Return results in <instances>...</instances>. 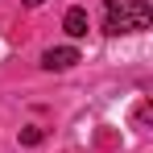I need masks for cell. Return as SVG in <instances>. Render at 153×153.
Listing matches in <instances>:
<instances>
[{
	"instance_id": "cell-5",
	"label": "cell",
	"mask_w": 153,
	"mask_h": 153,
	"mask_svg": "<svg viewBox=\"0 0 153 153\" xmlns=\"http://www.w3.org/2000/svg\"><path fill=\"white\" fill-rule=\"evenodd\" d=\"M25 4H29V8H37V4H46V0H25Z\"/></svg>"
},
{
	"instance_id": "cell-1",
	"label": "cell",
	"mask_w": 153,
	"mask_h": 153,
	"mask_svg": "<svg viewBox=\"0 0 153 153\" xmlns=\"http://www.w3.org/2000/svg\"><path fill=\"white\" fill-rule=\"evenodd\" d=\"M103 13H108L103 33H112V37H120V33H141V29L153 25V8L145 0H103Z\"/></svg>"
},
{
	"instance_id": "cell-4",
	"label": "cell",
	"mask_w": 153,
	"mask_h": 153,
	"mask_svg": "<svg viewBox=\"0 0 153 153\" xmlns=\"http://www.w3.org/2000/svg\"><path fill=\"white\" fill-rule=\"evenodd\" d=\"M46 141V128H21V145H42Z\"/></svg>"
},
{
	"instance_id": "cell-3",
	"label": "cell",
	"mask_w": 153,
	"mask_h": 153,
	"mask_svg": "<svg viewBox=\"0 0 153 153\" xmlns=\"http://www.w3.org/2000/svg\"><path fill=\"white\" fill-rule=\"evenodd\" d=\"M62 29H66L71 37H87V8H66Z\"/></svg>"
},
{
	"instance_id": "cell-2",
	"label": "cell",
	"mask_w": 153,
	"mask_h": 153,
	"mask_svg": "<svg viewBox=\"0 0 153 153\" xmlns=\"http://www.w3.org/2000/svg\"><path fill=\"white\" fill-rule=\"evenodd\" d=\"M75 62H79V50H75V46H54V50L42 54V66H46V71H71Z\"/></svg>"
}]
</instances>
